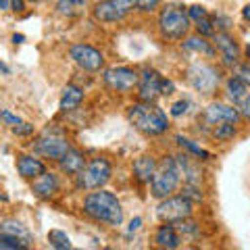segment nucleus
<instances>
[{"instance_id": "nucleus-1", "label": "nucleus", "mask_w": 250, "mask_h": 250, "mask_svg": "<svg viewBox=\"0 0 250 250\" xmlns=\"http://www.w3.org/2000/svg\"><path fill=\"white\" fill-rule=\"evenodd\" d=\"M83 213L106 225H121L123 223V208L113 192H90L83 198Z\"/></svg>"}, {"instance_id": "nucleus-2", "label": "nucleus", "mask_w": 250, "mask_h": 250, "mask_svg": "<svg viewBox=\"0 0 250 250\" xmlns=\"http://www.w3.org/2000/svg\"><path fill=\"white\" fill-rule=\"evenodd\" d=\"M129 121L134 123L138 131L146 136H161L169 129V119L163 108H159L154 103H136L129 106L127 111Z\"/></svg>"}, {"instance_id": "nucleus-3", "label": "nucleus", "mask_w": 250, "mask_h": 250, "mask_svg": "<svg viewBox=\"0 0 250 250\" xmlns=\"http://www.w3.org/2000/svg\"><path fill=\"white\" fill-rule=\"evenodd\" d=\"M179 182H182V169L177 165L175 156H167L165 161L156 167V173L150 182V192L154 198H167L171 192L177 190Z\"/></svg>"}, {"instance_id": "nucleus-4", "label": "nucleus", "mask_w": 250, "mask_h": 250, "mask_svg": "<svg viewBox=\"0 0 250 250\" xmlns=\"http://www.w3.org/2000/svg\"><path fill=\"white\" fill-rule=\"evenodd\" d=\"M159 29L161 36L167 40H184L190 31V17L188 11L179 4H167L159 15Z\"/></svg>"}, {"instance_id": "nucleus-5", "label": "nucleus", "mask_w": 250, "mask_h": 250, "mask_svg": "<svg viewBox=\"0 0 250 250\" xmlns=\"http://www.w3.org/2000/svg\"><path fill=\"white\" fill-rule=\"evenodd\" d=\"M113 175V167L106 159H92L80 173H77V188L80 190H100L108 184Z\"/></svg>"}, {"instance_id": "nucleus-6", "label": "nucleus", "mask_w": 250, "mask_h": 250, "mask_svg": "<svg viewBox=\"0 0 250 250\" xmlns=\"http://www.w3.org/2000/svg\"><path fill=\"white\" fill-rule=\"evenodd\" d=\"M192 210H194V202L182 194V196L163 198L159 208H156V215L165 223H177V221H184V219H190Z\"/></svg>"}, {"instance_id": "nucleus-7", "label": "nucleus", "mask_w": 250, "mask_h": 250, "mask_svg": "<svg viewBox=\"0 0 250 250\" xmlns=\"http://www.w3.org/2000/svg\"><path fill=\"white\" fill-rule=\"evenodd\" d=\"M136 9L134 0H100L94 6V19L100 23H115L125 19L127 15Z\"/></svg>"}, {"instance_id": "nucleus-8", "label": "nucleus", "mask_w": 250, "mask_h": 250, "mask_svg": "<svg viewBox=\"0 0 250 250\" xmlns=\"http://www.w3.org/2000/svg\"><path fill=\"white\" fill-rule=\"evenodd\" d=\"M103 80L106 88L115 92H131L134 88H138L140 73L131 67H111L103 73Z\"/></svg>"}, {"instance_id": "nucleus-9", "label": "nucleus", "mask_w": 250, "mask_h": 250, "mask_svg": "<svg viewBox=\"0 0 250 250\" xmlns=\"http://www.w3.org/2000/svg\"><path fill=\"white\" fill-rule=\"evenodd\" d=\"M69 54H71L75 65L80 69H83V71L96 73V71H100V69L104 67V54L100 52L98 48L90 46V44H73L71 50H69Z\"/></svg>"}, {"instance_id": "nucleus-10", "label": "nucleus", "mask_w": 250, "mask_h": 250, "mask_svg": "<svg viewBox=\"0 0 250 250\" xmlns=\"http://www.w3.org/2000/svg\"><path fill=\"white\" fill-rule=\"evenodd\" d=\"M69 148L71 146H69L67 140L59 134H54V131H44L34 144V150L38 154L44 156V159H52V161H61L67 154Z\"/></svg>"}, {"instance_id": "nucleus-11", "label": "nucleus", "mask_w": 250, "mask_h": 250, "mask_svg": "<svg viewBox=\"0 0 250 250\" xmlns=\"http://www.w3.org/2000/svg\"><path fill=\"white\" fill-rule=\"evenodd\" d=\"M188 80L190 83L202 94H213L219 85V71L215 67L205 65V62H198V65H192L190 71H188Z\"/></svg>"}, {"instance_id": "nucleus-12", "label": "nucleus", "mask_w": 250, "mask_h": 250, "mask_svg": "<svg viewBox=\"0 0 250 250\" xmlns=\"http://www.w3.org/2000/svg\"><path fill=\"white\" fill-rule=\"evenodd\" d=\"M163 83H165V77H161L152 69H144L140 73V82H138V94L140 100L144 103H154L159 96H163Z\"/></svg>"}, {"instance_id": "nucleus-13", "label": "nucleus", "mask_w": 250, "mask_h": 250, "mask_svg": "<svg viewBox=\"0 0 250 250\" xmlns=\"http://www.w3.org/2000/svg\"><path fill=\"white\" fill-rule=\"evenodd\" d=\"M205 121L208 125H219V123H238L240 121V111L233 106H228V104H221V103H213L205 108Z\"/></svg>"}, {"instance_id": "nucleus-14", "label": "nucleus", "mask_w": 250, "mask_h": 250, "mask_svg": "<svg viewBox=\"0 0 250 250\" xmlns=\"http://www.w3.org/2000/svg\"><path fill=\"white\" fill-rule=\"evenodd\" d=\"M59 188H61V182H59V177L54 175V173H48V171H44V173L40 177H36L34 179V186H31V190H34V194L38 198H52L54 194L59 192Z\"/></svg>"}, {"instance_id": "nucleus-15", "label": "nucleus", "mask_w": 250, "mask_h": 250, "mask_svg": "<svg viewBox=\"0 0 250 250\" xmlns=\"http://www.w3.org/2000/svg\"><path fill=\"white\" fill-rule=\"evenodd\" d=\"M213 38H215V46H217V50L221 52L223 61L228 62V65H233V62L238 61V52H240L236 40H233L228 31H217Z\"/></svg>"}, {"instance_id": "nucleus-16", "label": "nucleus", "mask_w": 250, "mask_h": 250, "mask_svg": "<svg viewBox=\"0 0 250 250\" xmlns=\"http://www.w3.org/2000/svg\"><path fill=\"white\" fill-rule=\"evenodd\" d=\"M17 171H19L21 177H25V179H36V177H40L44 171H46V165H44L40 159H36V156L21 154L19 159H17Z\"/></svg>"}, {"instance_id": "nucleus-17", "label": "nucleus", "mask_w": 250, "mask_h": 250, "mask_svg": "<svg viewBox=\"0 0 250 250\" xmlns=\"http://www.w3.org/2000/svg\"><path fill=\"white\" fill-rule=\"evenodd\" d=\"M154 244L159 248H167V250H173V248H179L182 244V236H179V231L175 229V225H161L159 229L154 233Z\"/></svg>"}, {"instance_id": "nucleus-18", "label": "nucleus", "mask_w": 250, "mask_h": 250, "mask_svg": "<svg viewBox=\"0 0 250 250\" xmlns=\"http://www.w3.org/2000/svg\"><path fill=\"white\" fill-rule=\"evenodd\" d=\"M156 167H159V163H156L152 156H140L134 163V175L138 177V182L150 184L156 173Z\"/></svg>"}, {"instance_id": "nucleus-19", "label": "nucleus", "mask_w": 250, "mask_h": 250, "mask_svg": "<svg viewBox=\"0 0 250 250\" xmlns=\"http://www.w3.org/2000/svg\"><path fill=\"white\" fill-rule=\"evenodd\" d=\"M59 165H61L62 173H67V175H77V173H80V171L85 167L83 154H82L80 150H75V148H69L67 154L59 161Z\"/></svg>"}, {"instance_id": "nucleus-20", "label": "nucleus", "mask_w": 250, "mask_h": 250, "mask_svg": "<svg viewBox=\"0 0 250 250\" xmlns=\"http://www.w3.org/2000/svg\"><path fill=\"white\" fill-rule=\"evenodd\" d=\"M0 233H4V236H11V238H17L21 242H25L27 246L31 244V233H29V229L21 221H15V219H9V221L0 223Z\"/></svg>"}, {"instance_id": "nucleus-21", "label": "nucleus", "mask_w": 250, "mask_h": 250, "mask_svg": "<svg viewBox=\"0 0 250 250\" xmlns=\"http://www.w3.org/2000/svg\"><path fill=\"white\" fill-rule=\"evenodd\" d=\"M82 100H83V90L82 88H77V85H67L65 90H62V96H61V111H73V108H77L82 104Z\"/></svg>"}, {"instance_id": "nucleus-22", "label": "nucleus", "mask_w": 250, "mask_h": 250, "mask_svg": "<svg viewBox=\"0 0 250 250\" xmlns=\"http://www.w3.org/2000/svg\"><path fill=\"white\" fill-rule=\"evenodd\" d=\"M88 0H57V13L62 17H80Z\"/></svg>"}, {"instance_id": "nucleus-23", "label": "nucleus", "mask_w": 250, "mask_h": 250, "mask_svg": "<svg viewBox=\"0 0 250 250\" xmlns=\"http://www.w3.org/2000/svg\"><path fill=\"white\" fill-rule=\"evenodd\" d=\"M228 96L233 100V104H240L242 100H244L248 96V85L240 80V77H231V80L228 82Z\"/></svg>"}, {"instance_id": "nucleus-24", "label": "nucleus", "mask_w": 250, "mask_h": 250, "mask_svg": "<svg viewBox=\"0 0 250 250\" xmlns=\"http://www.w3.org/2000/svg\"><path fill=\"white\" fill-rule=\"evenodd\" d=\"M184 48L186 50H192V52H200V54H213V46H210L207 42V38L205 36H194V38H188V40L184 42Z\"/></svg>"}, {"instance_id": "nucleus-25", "label": "nucleus", "mask_w": 250, "mask_h": 250, "mask_svg": "<svg viewBox=\"0 0 250 250\" xmlns=\"http://www.w3.org/2000/svg\"><path fill=\"white\" fill-rule=\"evenodd\" d=\"M48 242H50V246L57 248V250H69L71 248V240H69L67 233L61 231V229H50L48 231Z\"/></svg>"}, {"instance_id": "nucleus-26", "label": "nucleus", "mask_w": 250, "mask_h": 250, "mask_svg": "<svg viewBox=\"0 0 250 250\" xmlns=\"http://www.w3.org/2000/svg\"><path fill=\"white\" fill-rule=\"evenodd\" d=\"M175 229L179 231L182 240H194L198 236V225L192 223L190 219H184V221H177L175 223Z\"/></svg>"}, {"instance_id": "nucleus-27", "label": "nucleus", "mask_w": 250, "mask_h": 250, "mask_svg": "<svg viewBox=\"0 0 250 250\" xmlns=\"http://www.w3.org/2000/svg\"><path fill=\"white\" fill-rule=\"evenodd\" d=\"M213 136L219 140V142H228L236 136V123H219L215 125L213 129Z\"/></svg>"}, {"instance_id": "nucleus-28", "label": "nucleus", "mask_w": 250, "mask_h": 250, "mask_svg": "<svg viewBox=\"0 0 250 250\" xmlns=\"http://www.w3.org/2000/svg\"><path fill=\"white\" fill-rule=\"evenodd\" d=\"M175 140H177V144H179V146L186 148V150H190L194 156H198V159H210V154L205 150V148L196 146L194 142H190V140H186V138H182V136H177Z\"/></svg>"}, {"instance_id": "nucleus-29", "label": "nucleus", "mask_w": 250, "mask_h": 250, "mask_svg": "<svg viewBox=\"0 0 250 250\" xmlns=\"http://www.w3.org/2000/svg\"><path fill=\"white\" fill-rule=\"evenodd\" d=\"M25 248H27L25 242L0 233V250H25Z\"/></svg>"}, {"instance_id": "nucleus-30", "label": "nucleus", "mask_w": 250, "mask_h": 250, "mask_svg": "<svg viewBox=\"0 0 250 250\" xmlns=\"http://www.w3.org/2000/svg\"><path fill=\"white\" fill-rule=\"evenodd\" d=\"M196 29H198V34L200 36H215L217 31H215V25H213V19L210 17H205V19H200L196 21Z\"/></svg>"}, {"instance_id": "nucleus-31", "label": "nucleus", "mask_w": 250, "mask_h": 250, "mask_svg": "<svg viewBox=\"0 0 250 250\" xmlns=\"http://www.w3.org/2000/svg\"><path fill=\"white\" fill-rule=\"evenodd\" d=\"M188 17H190V19H194V21H200V19L208 17V13H207V9H205V6H200V4H194V6H190V9H188Z\"/></svg>"}, {"instance_id": "nucleus-32", "label": "nucleus", "mask_w": 250, "mask_h": 250, "mask_svg": "<svg viewBox=\"0 0 250 250\" xmlns=\"http://www.w3.org/2000/svg\"><path fill=\"white\" fill-rule=\"evenodd\" d=\"M134 2H136V9H138V11L150 13V11H154L156 6L161 4V0H134Z\"/></svg>"}, {"instance_id": "nucleus-33", "label": "nucleus", "mask_w": 250, "mask_h": 250, "mask_svg": "<svg viewBox=\"0 0 250 250\" xmlns=\"http://www.w3.org/2000/svg\"><path fill=\"white\" fill-rule=\"evenodd\" d=\"M188 106H190L188 100H177V103L171 106V115H173V117H182V115L188 113Z\"/></svg>"}, {"instance_id": "nucleus-34", "label": "nucleus", "mask_w": 250, "mask_h": 250, "mask_svg": "<svg viewBox=\"0 0 250 250\" xmlns=\"http://www.w3.org/2000/svg\"><path fill=\"white\" fill-rule=\"evenodd\" d=\"M13 134L15 136H29V134H34V125L19 123V125H15V127H13Z\"/></svg>"}, {"instance_id": "nucleus-35", "label": "nucleus", "mask_w": 250, "mask_h": 250, "mask_svg": "<svg viewBox=\"0 0 250 250\" xmlns=\"http://www.w3.org/2000/svg\"><path fill=\"white\" fill-rule=\"evenodd\" d=\"M213 19V25H215V31H228L229 29V19H225V17H210Z\"/></svg>"}, {"instance_id": "nucleus-36", "label": "nucleus", "mask_w": 250, "mask_h": 250, "mask_svg": "<svg viewBox=\"0 0 250 250\" xmlns=\"http://www.w3.org/2000/svg\"><path fill=\"white\" fill-rule=\"evenodd\" d=\"M238 111H240V115L244 117V119H248V121H250V96H246V98L238 104Z\"/></svg>"}, {"instance_id": "nucleus-37", "label": "nucleus", "mask_w": 250, "mask_h": 250, "mask_svg": "<svg viewBox=\"0 0 250 250\" xmlns=\"http://www.w3.org/2000/svg\"><path fill=\"white\" fill-rule=\"evenodd\" d=\"M238 77L250 88V65H240L238 67Z\"/></svg>"}, {"instance_id": "nucleus-38", "label": "nucleus", "mask_w": 250, "mask_h": 250, "mask_svg": "<svg viewBox=\"0 0 250 250\" xmlns=\"http://www.w3.org/2000/svg\"><path fill=\"white\" fill-rule=\"evenodd\" d=\"M2 121H4L6 125H11V127H15V125H19V123H23L19 117H15V115L9 113V111H2Z\"/></svg>"}, {"instance_id": "nucleus-39", "label": "nucleus", "mask_w": 250, "mask_h": 250, "mask_svg": "<svg viewBox=\"0 0 250 250\" xmlns=\"http://www.w3.org/2000/svg\"><path fill=\"white\" fill-rule=\"evenodd\" d=\"M11 9L15 13H21L23 9H25V0H11Z\"/></svg>"}, {"instance_id": "nucleus-40", "label": "nucleus", "mask_w": 250, "mask_h": 250, "mask_svg": "<svg viewBox=\"0 0 250 250\" xmlns=\"http://www.w3.org/2000/svg\"><path fill=\"white\" fill-rule=\"evenodd\" d=\"M140 225H142V219H140V217H136V219H131V223H129V228H127V231H129V233H134V231H138V229H140Z\"/></svg>"}, {"instance_id": "nucleus-41", "label": "nucleus", "mask_w": 250, "mask_h": 250, "mask_svg": "<svg viewBox=\"0 0 250 250\" xmlns=\"http://www.w3.org/2000/svg\"><path fill=\"white\" fill-rule=\"evenodd\" d=\"M242 17H244L246 21H250V4H246L244 9H242Z\"/></svg>"}, {"instance_id": "nucleus-42", "label": "nucleus", "mask_w": 250, "mask_h": 250, "mask_svg": "<svg viewBox=\"0 0 250 250\" xmlns=\"http://www.w3.org/2000/svg\"><path fill=\"white\" fill-rule=\"evenodd\" d=\"M11 9V0H0V11Z\"/></svg>"}, {"instance_id": "nucleus-43", "label": "nucleus", "mask_w": 250, "mask_h": 250, "mask_svg": "<svg viewBox=\"0 0 250 250\" xmlns=\"http://www.w3.org/2000/svg\"><path fill=\"white\" fill-rule=\"evenodd\" d=\"M0 73H4V75H9L11 73V69L4 65V62H0Z\"/></svg>"}, {"instance_id": "nucleus-44", "label": "nucleus", "mask_w": 250, "mask_h": 250, "mask_svg": "<svg viewBox=\"0 0 250 250\" xmlns=\"http://www.w3.org/2000/svg\"><path fill=\"white\" fill-rule=\"evenodd\" d=\"M13 42H15V44H21V42H23V36H21V34H19V36L15 34V36H13Z\"/></svg>"}, {"instance_id": "nucleus-45", "label": "nucleus", "mask_w": 250, "mask_h": 250, "mask_svg": "<svg viewBox=\"0 0 250 250\" xmlns=\"http://www.w3.org/2000/svg\"><path fill=\"white\" fill-rule=\"evenodd\" d=\"M0 202H6V196H4V194H0Z\"/></svg>"}, {"instance_id": "nucleus-46", "label": "nucleus", "mask_w": 250, "mask_h": 250, "mask_svg": "<svg viewBox=\"0 0 250 250\" xmlns=\"http://www.w3.org/2000/svg\"><path fill=\"white\" fill-rule=\"evenodd\" d=\"M246 54H248V59H250V44H248V48H246Z\"/></svg>"}, {"instance_id": "nucleus-47", "label": "nucleus", "mask_w": 250, "mask_h": 250, "mask_svg": "<svg viewBox=\"0 0 250 250\" xmlns=\"http://www.w3.org/2000/svg\"><path fill=\"white\" fill-rule=\"evenodd\" d=\"M0 121H2V111H0Z\"/></svg>"}, {"instance_id": "nucleus-48", "label": "nucleus", "mask_w": 250, "mask_h": 250, "mask_svg": "<svg viewBox=\"0 0 250 250\" xmlns=\"http://www.w3.org/2000/svg\"><path fill=\"white\" fill-rule=\"evenodd\" d=\"M29 2H36V0H29Z\"/></svg>"}]
</instances>
